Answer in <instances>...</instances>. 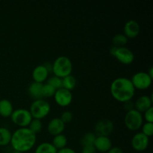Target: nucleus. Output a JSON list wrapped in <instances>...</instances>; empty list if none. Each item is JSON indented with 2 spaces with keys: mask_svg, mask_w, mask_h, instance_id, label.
<instances>
[{
  "mask_svg": "<svg viewBox=\"0 0 153 153\" xmlns=\"http://www.w3.org/2000/svg\"><path fill=\"white\" fill-rule=\"evenodd\" d=\"M143 120H146V123H153V108H150L149 109L143 112Z\"/></svg>",
  "mask_w": 153,
  "mask_h": 153,
  "instance_id": "obj_30",
  "label": "nucleus"
},
{
  "mask_svg": "<svg viewBox=\"0 0 153 153\" xmlns=\"http://www.w3.org/2000/svg\"><path fill=\"white\" fill-rule=\"evenodd\" d=\"M110 91L115 100L123 103L132 100L135 94V89L131 80L126 77L115 79L111 84Z\"/></svg>",
  "mask_w": 153,
  "mask_h": 153,
  "instance_id": "obj_2",
  "label": "nucleus"
},
{
  "mask_svg": "<svg viewBox=\"0 0 153 153\" xmlns=\"http://www.w3.org/2000/svg\"><path fill=\"white\" fill-rule=\"evenodd\" d=\"M76 86V79L73 76L70 75L62 79V88L72 91Z\"/></svg>",
  "mask_w": 153,
  "mask_h": 153,
  "instance_id": "obj_22",
  "label": "nucleus"
},
{
  "mask_svg": "<svg viewBox=\"0 0 153 153\" xmlns=\"http://www.w3.org/2000/svg\"><path fill=\"white\" fill-rule=\"evenodd\" d=\"M28 128L37 135V134H38V133H40L42 131L43 123H42L41 120H40L32 119L31 122H30L29 125H28Z\"/></svg>",
  "mask_w": 153,
  "mask_h": 153,
  "instance_id": "obj_25",
  "label": "nucleus"
},
{
  "mask_svg": "<svg viewBox=\"0 0 153 153\" xmlns=\"http://www.w3.org/2000/svg\"><path fill=\"white\" fill-rule=\"evenodd\" d=\"M57 149L49 142H43L36 147L34 153H57Z\"/></svg>",
  "mask_w": 153,
  "mask_h": 153,
  "instance_id": "obj_21",
  "label": "nucleus"
},
{
  "mask_svg": "<svg viewBox=\"0 0 153 153\" xmlns=\"http://www.w3.org/2000/svg\"><path fill=\"white\" fill-rule=\"evenodd\" d=\"M65 129V124L62 122L60 117H55L51 120L47 125V131L51 135H58L63 134Z\"/></svg>",
  "mask_w": 153,
  "mask_h": 153,
  "instance_id": "obj_14",
  "label": "nucleus"
},
{
  "mask_svg": "<svg viewBox=\"0 0 153 153\" xmlns=\"http://www.w3.org/2000/svg\"><path fill=\"white\" fill-rule=\"evenodd\" d=\"M56 90L49 85V84L46 83L43 85V88H42V97L43 98H50V97H53L55 94Z\"/></svg>",
  "mask_w": 153,
  "mask_h": 153,
  "instance_id": "obj_26",
  "label": "nucleus"
},
{
  "mask_svg": "<svg viewBox=\"0 0 153 153\" xmlns=\"http://www.w3.org/2000/svg\"><path fill=\"white\" fill-rule=\"evenodd\" d=\"M49 73L43 64L36 66L33 70L31 76H32L33 81L37 83L43 84L49 78Z\"/></svg>",
  "mask_w": 153,
  "mask_h": 153,
  "instance_id": "obj_13",
  "label": "nucleus"
},
{
  "mask_svg": "<svg viewBox=\"0 0 153 153\" xmlns=\"http://www.w3.org/2000/svg\"><path fill=\"white\" fill-rule=\"evenodd\" d=\"M134 105V109L140 113H143L146 110L152 107V97L143 95L136 100Z\"/></svg>",
  "mask_w": 153,
  "mask_h": 153,
  "instance_id": "obj_15",
  "label": "nucleus"
},
{
  "mask_svg": "<svg viewBox=\"0 0 153 153\" xmlns=\"http://www.w3.org/2000/svg\"><path fill=\"white\" fill-rule=\"evenodd\" d=\"M73 114L71 111H64V112H62L61 115V117L60 119L62 120V122L64 124L69 123L71 122L73 120Z\"/></svg>",
  "mask_w": 153,
  "mask_h": 153,
  "instance_id": "obj_29",
  "label": "nucleus"
},
{
  "mask_svg": "<svg viewBox=\"0 0 153 153\" xmlns=\"http://www.w3.org/2000/svg\"><path fill=\"white\" fill-rule=\"evenodd\" d=\"M134 86V89L137 90H146L152 85V79L148 75L146 72H137L133 75L130 79Z\"/></svg>",
  "mask_w": 153,
  "mask_h": 153,
  "instance_id": "obj_8",
  "label": "nucleus"
},
{
  "mask_svg": "<svg viewBox=\"0 0 153 153\" xmlns=\"http://www.w3.org/2000/svg\"><path fill=\"white\" fill-rule=\"evenodd\" d=\"M140 31V26L134 19L127 21L123 27V34L128 39L135 38L138 36Z\"/></svg>",
  "mask_w": 153,
  "mask_h": 153,
  "instance_id": "obj_12",
  "label": "nucleus"
},
{
  "mask_svg": "<svg viewBox=\"0 0 153 153\" xmlns=\"http://www.w3.org/2000/svg\"><path fill=\"white\" fill-rule=\"evenodd\" d=\"M52 65V73L54 76L61 79L71 75L73 71V63L67 56L58 57Z\"/></svg>",
  "mask_w": 153,
  "mask_h": 153,
  "instance_id": "obj_3",
  "label": "nucleus"
},
{
  "mask_svg": "<svg viewBox=\"0 0 153 153\" xmlns=\"http://www.w3.org/2000/svg\"><path fill=\"white\" fill-rule=\"evenodd\" d=\"M36 141L37 136L28 128H19L12 133L10 144L13 151L23 153L31 150Z\"/></svg>",
  "mask_w": 153,
  "mask_h": 153,
  "instance_id": "obj_1",
  "label": "nucleus"
},
{
  "mask_svg": "<svg viewBox=\"0 0 153 153\" xmlns=\"http://www.w3.org/2000/svg\"><path fill=\"white\" fill-rule=\"evenodd\" d=\"M0 100H1V99H0Z\"/></svg>",
  "mask_w": 153,
  "mask_h": 153,
  "instance_id": "obj_37",
  "label": "nucleus"
},
{
  "mask_svg": "<svg viewBox=\"0 0 153 153\" xmlns=\"http://www.w3.org/2000/svg\"><path fill=\"white\" fill-rule=\"evenodd\" d=\"M53 97L55 103L61 107L69 106L73 102V94L71 91L63 88L56 90Z\"/></svg>",
  "mask_w": 153,
  "mask_h": 153,
  "instance_id": "obj_10",
  "label": "nucleus"
},
{
  "mask_svg": "<svg viewBox=\"0 0 153 153\" xmlns=\"http://www.w3.org/2000/svg\"><path fill=\"white\" fill-rule=\"evenodd\" d=\"M125 126L130 131H137L143 123V114L135 109L127 111L124 118Z\"/></svg>",
  "mask_w": 153,
  "mask_h": 153,
  "instance_id": "obj_6",
  "label": "nucleus"
},
{
  "mask_svg": "<svg viewBox=\"0 0 153 153\" xmlns=\"http://www.w3.org/2000/svg\"><path fill=\"white\" fill-rule=\"evenodd\" d=\"M29 112L33 119L41 120L49 115L51 111L50 104L43 99L36 100L30 105Z\"/></svg>",
  "mask_w": 153,
  "mask_h": 153,
  "instance_id": "obj_4",
  "label": "nucleus"
},
{
  "mask_svg": "<svg viewBox=\"0 0 153 153\" xmlns=\"http://www.w3.org/2000/svg\"><path fill=\"white\" fill-rule=\"evenodd\" d=\"M147 73L148 75H149V76L153 79V67H151L150 68H149V70H148Z\"/></svg>",
  "mask_w": 153,
  "mask_h": 153,
  "instance_id": "obj_35",
  "label": "nucleus"
},
{
  "mask_svg": "<svg viewBox=\"0 0 153 153\" xmlns=\"http://www.w3.org/2000/svg\"><path fill=\"white\" fill-rule=\"evenodd\" d=\"M114 126L112 121L108 119H102L99 120L94 126V134L97 137L105 136L108 137L113 133Z\"/></svg>",
  "mask_w": 153,
  "mask_h": 153,
  "instance_id": "obj_9",
  "label": "nucleus"
},
{
  "mask_svg": "<svg viewBox=\"0 0 153 153\" xmlns=\"http://www.w3.org/2000/svg\"><path fill=\"white\" fill-rule=\"evenodd\" d=\"M97 152L102 153L107 152L112 147V141L109 137L98 136L96 138L94 144Z\"/></svg>",
  "mask_w": 153,
  "mask_h": 153,
  "instance_id": "obj_16",
  "label": "nucleus"
},
{
  "mask_svg": "<svg viewBox=\"0 0 153 153\" xmlns=\"http://www.w3.org/2000/svg\"><path fill=\"white\" fill-rule=\"evenodd\" d=\"M10 117L13 123L17 126L19 128H28L30 122L33 119L29 111L25 108L13 110Z\"/></svg>",
  "mask_w": 153,
  "mask_h": 153,
  "instance_id": "obj_7",
  "label": "nucleus"
},
{
  "mask_svg": "<svg viewBox=\"0 0 153 153\" xmlns=\"http://www.w3.org/2000/svg\"><path fill=\"white\" fill-rule=\"evenodd\" d=\"M110 54L114 57L119 62L125 65H129L134 61V54L128 48L115 47L111 46L110 49Z\"/></svg>",
  "mask_w": 153,
  "mask_h": 153,
  "instance_id": "obj_5",
  "label": "nucleus"
},
{
  "mask_svg": "<svg viewBox=\"0 0 153 153\" xmlns=\"http://www.w3.org/2000/svg\"><path fill=\"white\" fill-rule=\"evenodd\" d=\"M81 153H97V151L94 146H87L82 147Z\"/></svg>",
  "mask_w": 153,
  "mask_h": 153,
  "instance_id": "obj_31",
  "label": "nucleus"
},
{
  "mask_svg": "<svg viewBox=\"0 0 153 153\" xmlns=\"http://www.w3.org/2000/svg\"><path fill=\"white\" fill-rule=\"evenodd\" d=\"M12 133L5 127H0V146H5L10 144Z\"/></svg>",
  "mask_w": 153,
  "mask_h": 153,
  "instance_id": "obj_19",
  "label": "nucleus"
},
{
  "mask_svg": "<svg viewBox=\"0 0 153 153\" xmlns=\"http://www.w3.org/2000/svg\"><path fill=\"white\" fill-rule=\"evenodd\" d=\"M141 131L144 135L147 136L148 137H151L153 134V123H143L141 126Z\"/></svg>",
  "mask_w": 153,
  "mask_h": 153,
  "instance_id": "obj_28",
  "label": "nucleus"
},
{
  "mask_svg": "<svg viewBox=\"0 0 153 153\" xmlns=\"http://www.w3.org/2000/svg\"><path fill=\"white\" fill-rule=\"evenodd\" d=\"M128 39L123 34H115L112 38L113 46L115 47H124L127 44Z\"/></svg>",
  "mask_w": 153,
  "mask_h": 153,
  "instance_id": "obj_24",
  "label": "nucleus"
},
{
  "mask_svg": "<svg viewBox=\"0 0 153 153\" xmlns=\"http://www.w3.org/2000/svg\"><path fill=\"white\" fill-rule=\"evenodd\" d=\"M106 153H124L123 150L121 149L120 147H118V146H112L111 149H109Z\"/></svg>",
  "mask_w": 153,
  "mask_h": 153,
  "instance_id": "obj_34",
  "label": "nucleus"
},
{
  "mask_svg": "<svg viewBox=\"0 0 153 153\" xmlns=\"http://www.w3.org/2000/svg\"><path fill=\"white\" fill-rule=\"evenodd\" d=\"M131 145L132 149L136 152H143L149 146V137L141 132L136 133L131 138Z\"/></svg>",
  "mask_w": 153,
  "mask_h": 153,
  "instance_id": "obj_11",
  "label": "nucleus"
},
{
  "mask_svg": "<svg viewBox=\"0 0 153 153\" xmlns=\"http://www.w3.org/2000/svg\"><path fill=\"white\" fill-rule=\"evenodd\" d=\"M46 83L53 87L55 90L62 88V79L57 77L55 76H52L48 78V79L46 80Z\"/></svg>",
  "mask_w": 153,
  "mask_h": 153,
  "instance_id": "obj_27",
  "label": "nucleus"
},
{
  "mask_svg": "<svg viewBox=\"0 0 153 153\" xmlns=\"http://www.w3.org/2000/svg\"><path fill=\"white\" fill-rule=\"evenodd\" d=\"M123 105H124V108H125V109L127 111L132 110V109H134V103L132 102L131 100L124 102Z\"/></svg>",
  "mask_w": 153,
  "mask_h": 153,
  "instance_id": "obj_32",
  "label": "nucleus"
},
{
  "mask_svg": "<svg viewBox=\"0 0 153 153\" xmlns=\"http://www.w3.org/2000/svg\"><path fill=\"white\" fill-rule=\"evenodd\" d=\"M13 153H20V152H16V151H13Z\"/></svg>",
  "mask_w": 153,
  "mask_h": 153,
  "instance_id": "obj_36",
  "label": "nucleus"
},
{
  "mask_svg": "<svg viewBox=\"0 0 153 153\" xmlns=\"http://www.w3.org/2000/svg\"><path fill=\"white\" fill-rule=\"evenodd\" d=\"M13 111L11 102L7 99L0 100V116L2 117H10Z\"/></svg>",
  "mask_w": 153,
  "mask_h": 153,
  "instance_id": "obj_17",
  "label": "nucleus"
},
{
  "mask_svg": "<svg viewBox=\"0 0 153 153\" xmlns=\"http://www.w3.org/2000/svg\"><path fill=\"white\" fill-rule=\"evenodd\" d=\"M97 136L94 132H87L81 138V144L82 147L87 146H94Z\"/></svg>",
  "mask_w": 153,
  "mask_h": 153,
  "instance_id": "obj_23",
  "label": "nucleus"
},
{
  "mask_svg": "<svg viewBox=\"0 0 153 153\" xmlns=\"http://www.w3.org/2000/svg\"><path fill=\"white\" fill-rule=\"evenodd\" d=\"M51 143L53 145V146L57 150H59V149H63V148L67 146V138L64 134H58V135L54 136L53 139H52V142Z\"/></svg>",
  "mask_w": 153,
  "mask_h": 153,
  "instance_id": "obj_20",
  "label": "nucleus"
},
{
  "mask_svg": "<svg viewBox=\"0 0 153 153\" xmlns=\"http://www.w3.org/2000/svg\"><path fill=\"white\" fill-rule=\"evenodd\" d=\"M57 153H76V151H75L73 149H72V148L67 147V146H66V147L57 151Z\"/></svg>",
  "mask_w": 153,
  "mask_h": 153,
  "instance_id": "obj_33",
  "label": "nucleus"
},
{
  "mask_svg": "<svg viewBox=\"0 0 153 153\" xmlns=\"http://www.w3.org/2000/svg\"><path fill=\"white\" fill-rule=\"evenodd\" d=\"M43 84L37 83V82H33L30 84L28 88V93L30 97L34 100L43 99L42 97V88Z\"/></svg>",
  "mask_w": 153,
  "mask_h": 153,
  "instance_id": "obj_18",
  "label": "nucleus"
}]
</instances>
